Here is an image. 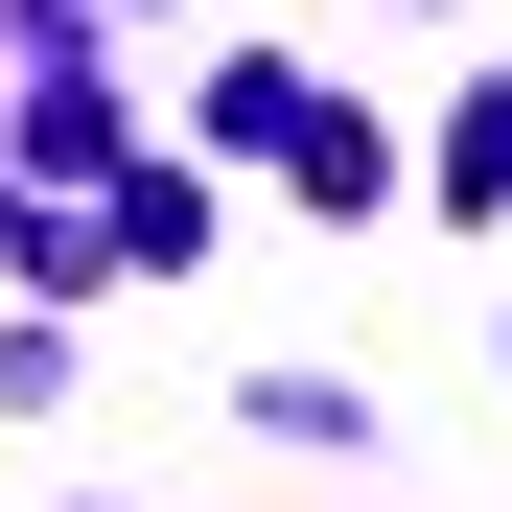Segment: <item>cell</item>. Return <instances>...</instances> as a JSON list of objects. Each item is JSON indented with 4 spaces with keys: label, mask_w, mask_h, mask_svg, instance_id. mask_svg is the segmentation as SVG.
Masks as SVG:
<instances>
[{
    "label": "cell",
    "mask_w": 512,
    "mask_h": 512,
    "mask_svg": "<svg viewBox=\"0 0 512 512\" xmlns=\"http://www.w3.org/2000/svg\"><path fill=\"white\" fill-rule=\"evenodd\" d=\"M443 210H489V233H512V70H489V94L443 117Z\"/></svg>",
    "instance_id": "obj_1"
},
{
    "label": "cell",
    "mask_w": 512,
    "mask_h": 512,
    "mask_svg": "<svg viewBox=\"0 0 512 512\" xmlns=\"http://www.w3.org/2000/svg\"><path fill=\"white\" fill-rule=\"evenodd\" d=\"M117 256H140V280H187V256H210V187H163V163H140V187H117Z\"/></svg>",
    "instance_id": "obj_2"
}]
</instances>
